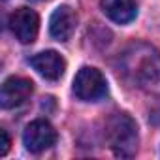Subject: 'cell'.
Masks as SVG:
<instances>
[{
	"label": "cell",
	"mask_w": 160,
	"mask_h": 160,
	"mask_svg": "<svg viewBox=\"0 0 160 160\" xmlns=\"http://www.w3.org/2000/svg\"><path fill=\"white\" fill-rule=\"evenodd\" d=\"M75 27H77V13L70 6L62 4V6H58L51 13V19H49V34L55 40H58V42L70 40V36L73 34Z\"/></svg>",
	"instance_id": "8992f818"
},
{
	"label": "cell",
	"mask_w": 160,
	"mask_h": 160,
	"mask_svg": "<svg viewBox=\"0 0 160 160\" xmlns=\"http://www.w3.org/2000/svg\"><path fill=\"white\" fill-rule=\"evenodd\" d=\"M108 92L106 77L92 66H83L73 77V94L83 102H96Z\"/></svg>",
	"instance_id": "7a4b0ae2"
},
{
	"label": "cell",
	"mask_w": 160,
	"mask_h": 160,
	"mask_svg": "<svg viewBox=\"0 0 160 160\" xmlns=\"http://www.w3.org/2000/svg\"><path fill=\"white\" fill-rule=\"evenodd\" d=\"M10 145H12L10 136H8V132L2 128V130H0V156H6V154H8Z\"/></svg>",
	"instance_id": "30bf717a"
},
{
	"label": "cell",
	"mask_w": 160,
	"mask_h": 160,
	"mask_svg": "<svg viewBox=\"0 0 160 160\" xmlns=\"http://www.w3.org/2000/svg\"><path fill=\"white\" fill-rule=\"evenodd\" d=\"M138 77H139V81L143 83L141 87L151 85V83L152 85L160 83V57H156V55L147 57V60L138 70Z\"/></svg>",
	"instance_id": "9c48e42d"
},
{
	"label": "cell",
	"mask_w": 160,
	"mask_h": 160,
	"mask_svg": "<svg viewBox=\"0 0 160 160\" xmlns=\"http://www.w3.org/2000/svg\"><path fill=\"white\" fill-rule=\"evenodd\" d=\"M32 68L45 79L49 81H57L62 77L64 70H66V60L57 53V51H42L38 55H34L30 58Z\"/></svg>",
	"instance_id": "52a82bcc"
},
{
	"label": "cell",
	"mask_w": 160,
	"mask_h": 160,
	"mask_svg": "<svg viewBox=\"0 0 160 160\" xmlns=\"http://www.w3.org/2000/svg\"><path fill=\"white\" fill-rule=\"evenodd\" d=\"M57 141V130L43 119L32 121L23 132V143L30 152H43Z\"/></svg>",
	"instance_id": "3957f363"
},
{
	"label": "cell",
	"mask_w": 160,
	"mask_h": 160,
	"mask_svg": "<svg viewBox=\"0 0 160 160\" xmlns=\"http://www.w3.org/2000/svg\"><path fill=\"white\" fill-rule=\"evenodd\" d=\"M34 91V83L27 77H8L2 83V91H0V104L4 109H12L17 108L21 104H25L30 94Z\"/></svg>",
	"instance_id": "5b68a950"
},
{
	"label": "cell",
	"mask_w": 160,
	"mask_h": 160,
	"mask_svg": "<svg viewBox=\"0 0 160 160\" xmlns=\"http://www.w3.org/2000/svg\"><path fill=\"white\" fill-rule=\"evenodd\" d=\"M100 8L113 23L119 25L130 23L138 15V6L134 0H102Z\"/></svg>",
	"instance_id": "ba28073f"
},
{
	"label": "cell",
	"mask_w": 160,
	"mask_h": 160,
	"mask_svg": "<svg viewBox=\"0 0 160 160\" xmlns=\"http://www.w3.org/2000/svg\"><path fill=\"white\" fill-rule=\"evenodd\" d=\"M8 25H10V30L13 32V36L21 43H32L40 30V17L34 10L23 6V8H17L10 15Z\"/></svg>",
	"instance_id": "277c9868"
},
{
	"label": "cell",
	"mask_w": 160,
	"mask_h": 160,
	"mask_svg": "<svg viewBox=\"0 0 160 160\" xmlns=\"http://www.w3.org/2000/svg\"><path fill=\"white\" fill-rule=\"evenodd\" d=\"M106 138L117 156H132L138 149V126L126 113H115L108 121Z\"/></svg>",
	"instance_id": "6da1fadb"
}]
</instances>
